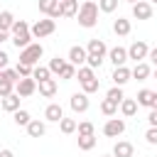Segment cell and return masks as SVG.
Listing matches in <instances>:
<instances>
[{
	"label": "cell",
	"mask_w": 157,
	"mask_h": 157,
	"mask_svg": "<svg viewBox=\"0 0 157 157\" xmlns=\"http://www.w3.org/2000/svg\"><path fill=\"white\" fill-rule=\"evenodd\" d=\"M12 120H15L17 125L27 128V125H29V120H32V115H29L27 110H22V108H20V110H15V113H12Z\"/></svg>",
	"instance_id": "4316f807"
},
{
	"label": "cell",
	"mask_w": 157,
	"mask_h": 157,
	"mask_svg": "<svg viewBox=\"0 0 157 157\" xmlns=\"http://www.w3.org/2000/svg\"><path fill=\"white\" fill-rule=\"evenodd\" d=\"M81 88H83L81 93H86V96H88V93H96V91L101 88V81H98V78H91V81H83V83H81Z\"/></svg>",
	"instance_id": "1f68e13d"
},
{
	"label": "cell",
	"mask_w": 157,
	"mask_h": 157,
	"mask_svg": "<svg viewBox=\"0 0 157 157\" xmlns=\"http://www.w3.org/2000/svg\"><path fill=\"white\" fill-rule=\"evenodd\" d=\"M59 128H61L64 135H71V132H76V120L74 118H61L59 120Z\"/></svg>",
	"instance_id": "4dcf8cb0"
},
{
	"label": "cell",
	"mask_w": 157,
	"mask_h": 157,
	"mask_svg": "<svg viewBox=\"0 0 157 157\" xmlns=\"http://www.w3.org/2000/svg\"><path fill=\"white\" fill-rule=\"evenodd\" d=\"M15 25V15L10 12V10H2L0 12V29H5V32H10V27Z\"/></svg>",
	"instance_id": "cb8c5ba5"
},
{
	"label": "cell",
	"mask_w": 157,
	"mask_h": 157,
	"mask_svg": "<svg viewBox=\"0 0 157 157\" xmlns=\"http://www.w3.org/2000/svg\"><path fill=\"white\" fill-rule=\"evenodd\" d=\"M76 130H78V135H93V132H96V128H93V123H88V120H83V123H78V125H76Z\"/></svg>",
	"instance_id": "74e56055"
},
{
	"label": "cell",
	"mask_w": 157,
	"mask_h": 157,
	"mask_svg": "<svg viewBox=\"0 0 157 157\" xmlns=\"http://www.w3.org/2000/svg\"><path fill=\"white\" fill-rule=\"evenodd\" d=\"M54 29H56V22H54L52 17H47V20H37V22L29 27V34H32V39H42V37L54 34Z\"/></svg>",
	"instance_id": "7a4b0ae2"
},
{
	"label": "cell",
	"mask_w": 157,
	"mask_h": 157,
	"mask_svg": "<svg viewBox=\"0 0 157 157\" xmlns=\"http://www.w3.org/2000/svg\"><path fill=\"white\" fill-rule=\"evenodd\" d=\"M108 59L113 61V66H125V61H128V49H123V47H113V49L108 52Z\"/></svg>",
	"instance_id": "7c38bea8"
},
{
	"label": "cell",
	"mask_w": 157,
	"mask_h": 157,
	"mask_svg": "<svg viewBox=\"0 0 157 157\" xmlns=\"http://www.w3.org/2000/svg\"><path fill=\"white\" fill-rule=\"evenodd\" d=\"M32 69H34V66H27V64H17V66H15V71H17V76H20V78L32 76Z\"/></svg>",
	"instance_id": "f35d334b"
},
{
	"label": "cell",
	"mask_w": 157,
	"mask_h": 157,
	"mask_svg": "<svg viewBox=\"0 0 157 157\" xmlns=\"http://www.w3.org/2000/svg\"><path fill=\"white\" fill-rule=\"evenodd\" d=\"M152 110H157V91H152V103H150Z\"/></svg>",
	"instance_id": "7dc6e473"
},
{
	"label": "cell",
	"mask_w": 157,
	"mask_h": 157,
	"mask_svg": "<svg viewBox=\"0 0 157 157\" xmlns=\"http://www.w3.org/2000/svg\"><path fill=\"white\" fill-rule=\"evenodd\" d=\"M37 91V81L32 78V76H27V78H20L17 83H15V93L20 96V98H27V96H32Z\"/></svg>",
	"instance_id": "8992f818"
},
{
	"label": "cell",
	"mask_w": 157,
	"mask_h": 157,
	"mask_svg": "<svg viewBox=\"0 0 157 157\" xmlns=\"http://www.w3.org/2000/svg\"><path fill=\"white\" fill-rule=\"evenodd\" d=\"M86 56H88V54H86V49H83V47H78V44L69 49V64H74V66L86 64Z\"/></svg>",
	"instance_id": "8fae6325"
},
{
	"label": "cell",
	"mask_w": 157,
	"mask_h": 157,
	"mask_svg": "<svg viewBox=\"0 0 157 157\" xmlns=\"http://www.w3.org/2000/svg\"><path fill=\"white\" fill-rule=\"evenodd\" d=\"M0 108H2V110H7V113H15V110H20V96H17V93H10V96H5V98L0 101Z\"/></svg>",
	"instance_id": "2e32d148"
},
{
	"label": "cell",
	"mask_w": 157,
	"mask_h": 157,
	"mask_svg": "<svg viewBox=\"0 0 157 157\" xmlns=\"http://www.w3.org/2000/svg\"><path fill=\"white\" fill-rule=\"evenodd\" d=\"M147 52H150L147 42H132V44L128 47V59H132L135 64H140V61L147 59Z\"/></svg>",
	"instance_id": "277c9868"
},
{
	"label": "cell",
	"mask_w": 157,
	"mask_h": 157,
	"mask_svg": "<svg viewBox=\"0 0 157 157\" xmlns=\"http://www.w3.org/2000/svg\"><path fill=\"white\" fill-rule=\"evenodd\" d=\"M27 132H29V137H42V135L47 132V125H44L42 120H29Z\"/></svg>",
	"instance_id": "7402d4cb"
},
{
	"label": "cell",
	"mask_w": 157,
	"mask_h": 157,
	"mask_svg": "<svg viewBox=\"0 0 157 157\" xmlns=\"http://www.w3.org/2000/svg\"><path fill=\"white\" fill-rule=\"evenodd\" d=\"M123 132H125V120H120V118H108L105 120V125H103V135L105 137H118Z\"/></svg>",
	"instance_id": "5b68a950"
},
{
	"label": "cell",
	"mask_w": 157,
	"mask_h": 157,
	"mask_svg": "<svg viewBox=\"0 0 157 157\" xmlns=\"http://www.w3.org/2000/svg\"><path fill=\"white\" fill-rule=\"evenodd\" d=\"M69 105H71V110H74V113H86V110H88V105H91V101H88V96H86V93H74V96L69 98Z\"/></svg>",
	"instance_id": "52a82bcc"
},
{
	"label": "cell",
	"mask_w": 157,
	"mask_h": 157,
	"mask_svg": "<svg viewBox=\"0 0 157 157\" xmlns=\"http://www.w3.org/2000/svg\"><path fill=\"white\" fill-rule=\"evenodd\" d=\"M86 54H93V56L105 59L108 47H105V42H103V39H91V42H88V47H86Z\"/></svg>",
	"instance_id": "30bf717a"
},
{
	"label": "cell",
	"mask_w": 157,
	"mask_h": 157,
	"mask_svg": "<svg viewBox=\"0 0 157 157\" xmlns=\"http://www.w3.org/2000/svg\"><path fill=\"white\" fill-rule=\"evenodd\" d=\"M105 98H108V101H113V103H118V105H120V101H123V98H125V93H123V86H113V88H110V91H108V93H105Z\"/></svg>",
	"instance_id": "f1b7e54d"
},
{
	"label": "cell",
	"mask_w": 157,
	"mask_h": 157,
	"mask_svg": "<svg viewBox=\"0 0 157 157\" xmlns=\"http://www.w3.org/2000/svg\"><path fill=\"white\" fill-rule=\"evenodd\" d=\"M32 78L39 83V81H47V78H52V71L47 69V66H34L32 69Z\"/></svg>",
	"instance_id": "d4e9b609"
},
{
	"label": "cell",
	"mask_w": 157,
	"mask_h": 157,
	"mask_svg": "<svg viewBox=\"0 0 157 157\" xmlns=\"http://www.w3.org/2000/svg\"><path fill=\"white\" fill-rule=\"evenodd\" d=\"M147 123H150V128H157V110H150V115H147Z\"/></svg>",
	"instance_id": "7bdbcfd3"
},
{
	"label": "cell",
	"mask_w": 157,
	"mask_h": 157,
	"mask_svg": "<svg viewBox=\"0 0 157 157\" xmlns=\"http://www.w3.org/2000/svg\"><path fill=\"white\" fill-rule=\"evenodd\" d=\"M147 2H150V5H157V0H147Z\"/></svg>",
	"instance_id": "681fc988"
},
{
	"label": "cell",
	"mask_w": 157,
	"mask_h": 157,
	"mask_svg": "<svg viewBox=\"0 0 157 157\" xmlns=\"http://www.w3.org/2000/svg\"><path fill=\"white\" fill-rule=\"evenodd\" d=\"M0 157H15L12 150H0Z\"/></svg>",
	"instance_id": "c3c4849f"
},
{
	"label": "cell",
	"mask_w": 157,
	"mask_h": 157,
	"mask_svg": "<svg viewBox=\"0 0 157 157\" xmlns=\"http://www.w3.org/2000/svg\"><path fill=\"white\" fill-rule=\"evenodd\" d=\"M113 32H115L118 37H128V34H130V20L118 17V20L113 22Z\"/></svg>",
	"instance_id": "ffe728a7"
},
{
	"label": "cell",
	"mask_w": 157,
	"mask_h": 157,
	"mask_svg": "<svg viewBox=\"0 0 157 157\" xmlns=\"http://www.w3.org/2000/svg\"><path fill=\"white\" fill-rule=\"evenodd\" d=\"M96 147V135H78V150L88 152Z\"/></svg>",
	"instance_id": "603a6c76"
},
{
	"label": "cell",
	"mask_w": 157,
	"mask_h": 157,
	"mask_svg": "<svg viewBox=\"0 0 157 157\" xmlns=\"http://www.w3.org/2000/svg\"><path fill=\"white\" fill-rule=\"evenodd\" d=\"M98 10L101 12H115L118 10V0H98Z\"/></svg>",
	"instance_id": "e575fe53"
},
{
	"label": "cell",
	"mask_w": 157,
	"mask_h": 157,
	"mask_svg": "<svg viewBox=\"0 0 157 157\" xmlns=\"http://www.w3.org/2000/svg\"><path fill=\"white\" fill-rule=\"evenodd\" d=\"M12 44H15L17 49H25V47H29V44H32V34H29V29L12 34Z\"/></svg>",
	"instance_id": "e0dca14e"
},
{
	"label": "cell",
	"mask_w": 157,
	"mask_h": 157,
	"mask_svg": "<svg viewBox=\"0 0 157 157\" xmlns=\"http://www.w3.org/2000/svg\"><path fill=\"white\" fill-rule=\"evenodd\" d=\"M101 64H103V59H101V56H93V54H88V56H86V66H91V69H98Z\"/></svg>",
	"instance_id": "ab89813d"
},
{
	"label": "cell",
	"mask_w": 157,
	"mask_h": 157,
	"mask_svg": "<svg viewBox=\"0 0 157 157\" xmlns=\"http://www.w3.org/2000/svg\"><path fill=\"white\" fill-rule=\"evenodd\" d=\"M10 93H15V83H10L7 78H2V81H0V101H2L5 96H10Z\"/></svg>",
	"instance_id": "8d00e7d4"
},
{
	"label": "cell",
	"mask_w": 157,
	"mask_h": 157,
	"mask_svg": "<svg viewBox=\"0 0 157 157\" xmlns=\"http://www.w3.org/2000/svg\"><path fill=\"white\" fill-rule=\"evenodd\" d=\"M7 39H10V32H5V29H0V44H2V42H7Z\"/></svg>",
	"instance_id": "bcb514c9"
},
{
	"label": "cell",
	"mask_w": 157,
	"mask_h": 157,
	"mask_svg": "<svg viewBox=\"0 0 157 157\" xmlns=\"http://www.w3.org/2000/svg\"><path fill=\"white\" fill-rule=\"evenodd\" d=\"M37 88H39V93H42L44 98H52V96L56 93V81H54V78H47V81H39V83H37Z\"/></svg>",
	"instance_id": "ac0fdd59"
},
{
	"label": "cell",
	"mask_w": 157,
	"mask_h": 157,
	"mask_svg": "<svg viewBox=\"0 0 157 157\" xmlns=\"http://www.w3.org/2000/svg\"><path fill=\"white\" fill-rule=\"evenodd\" d=\"M101 113H103V115H108V118H113V115L118 113V103H113V101L103 98V101H101Z\"/></svg>",
	"instance_id": "484cf974"
},
{
	"label": "cell",
	"mask_w": 157,
	"mask_h": 157,
	"mask_svg": "<svg viewBox=\"0 0 157 157\" xmlns=\"http://www.w3.org/2000/svg\"><path fill=\"white\" fill-rule=\"evenodd\" d=\"M98 2H93V0H86V2H81L78 5V12H76V17H78V25L81 27H86V29H91V27H96V22H98Z\"/></svg>",
	"instance_id": "6da1fadb"
},
{
	"label": "cell",
	"mask_w": 157,
	"mask_h": 157,
	"mask_svg": "<svg viewBox=\"0 0 157 157\" xmlns=\"http://www.w3.org/2000/svg\"><path fill=\"white\" fill-rule=\"evenodd\" d=\"M59 2H64V0H59Z\"/></svg>",
	"instance_id": "db71d44e"
},
{
	"label": "cell",
	"mask_w": 157,
	"mask_h": 157,
	"mask_svg": "<svg viewBox=\"0 0 157 157\" xmlns=\"http://www.w3.org/2000/svg\"><path fill=\"white\" fill-rule=\"evenodd\" d=\"M113 83L115 86H125L128 81H130V69L128 66H115V71H113Z\"/></svg>",
	"instance_id": "9a60e30c"
},
{
	"label": "cell",
	"mask_w": 157,
	"mask_h": 157,
	"mask_svg": "<svg viewBox=\"0 0 157 157\" xmlns=\"http://www.w3.org/2000/svg\"><path fill=\"white\" fill-rule=\"evenodd\" d=\"M155 78H157V69H155Z\"/></svg>",
	"instance_id": "816d5d0a"
},
{
	"label": "cell",
	"mask_w": 157,
	"mask_h": 157,
	"mask_svg": "<svg viewBox=\"0 0 157 157\" xmlns=\"http://www.w3.org/2000/svg\"><path fill=\"white\" fill-rule=\"evenodd\" d=\"M145 140H147L150 145H157V128H150V130L145 132Z\"/></svg>",
	"instance_id": "b9f144b4"
},
{
	"label": "cell",
	"mask_w": 157,
	"mask_h": 157,
	"mask_svg": "<svg viewBox=\"0 0 157 157\" xmlns=\"http://www.w3.org/2000/svg\"><path fill=\"white\" fill-rule=\"evenodd\" d=\"M128 2H130V5H135V2H137V0H128Z\"/></svg>",
	"instance_id": "f907efd6"
},
{
	"label": "cell",
	"mask_w": 157,
	"mask_h": 157,
	"mask_svg": "<svg viewBox=\"0 0 157 157\" xmlns=\"http://www.w3.org/2000/svg\"><path fill=\"white\" fill-rule=\"evenodd\" d=\"M103 157H113V155H103Z\"/></svg>",
	"instance_id": "f5cc1de1"
},
{
	"label": "cell",
	"mask_w": 157,
	"mask_h": 157,
	"mask_svg": "<svg viewBox=\"0 0 157 157\" xmlns=\"http://www.w3.org/2000/svg\"><path fill=\"white\" fill-rule=\"evenodd\" d=\"M5 78H7L10 83H17V81H20V76H17V71H15V69H10V66L5 69Z\"/></svg>",
	"instance_id": "60d3db41"
},
{
	"label": "cell",
	"mask_w": 157,
	"mask_h": 157,
	"mask_svg": "<svg viewBox=\"0 0 157 157\" xmlns=\"http://www.w3.org/2000/svg\"><path fill=\"white\" fill-rule=\"evenodd\" d=\"M147 59H150V61H152V64L157 66V47H152V49L147 52Z\"/></svg>",
	"instance_id": "f6af8a7d"
},
{
	"label": "cell",
	"mask_w": 157,
	"mask_h": 157,
	"mask_svg": "<svg viewBox=\"0 0 157 157\" xmlns=\"http://www.w3.org/2000/svg\"><path fill=\"white\" fill-rule=\"evenodd\" d=\"M150 64H145V61H140V64H135V69H130V78H137V81H145V78H150Z\"/></svg>",
	"instance_id": "5bb4252c"
},
{
	"label": "cell",
	"mask_w": 157,
	"mask_h": 157,
	"mask_svg": "<svg viewBox=\"0 0 157 157\" xmlns=\"http://www.w3.org/2000/svg\"><path fill=\"white\" fill-rule=\"evenodd\" d=\"M135 101H137V105H147V108H150V103H152V91H150V88H140Z\"/></svg>",
	"instance_id": "f546056e"
},
{
	"label": "cell",
	"mask_w": 157,
	"mask_h": 157,
	"mask_svg": "<svg viewBox=\"0 0 157 157\" xmlns=\"http://www.w3.org/2000/svg\"><path fill=\"white\" fill-rule=\"evenodd\" d=\"M44 54V47L42 44H29L25 49H20V64H27V66H34Z\"/></svg>",
	"instance_id": "3957f363"
},
{
	"label": "cell",
	"mask_w": 157,
	"mask_h": 157,
	"mask_svg": "<svg viewBox=\"0 0 157 157\" xmlns=\"http://www.w3.org/2000/svg\"><path fill=\"white\" fill-rule=\"evenodd\" d=\"M7 61H10L7 52H2V49H0V69H7Z\"/></svg>",
	"instance_id": "ee69618b"
},
{
	"label": "cell",
	"mask_w": 157,
	"mask_h": 157,
	"mask_svg": "<svg viewBox=\"0 0 157 157\" xmlns=\"http://www.w3.org/2000/svg\"><path fill=\"white\" fill-rule=\"evenodd\" d=\"M113 157H135V147L128 140H118L113 147Z\"/></svg>",
	"instance_id": "9c48e42d"
},
{
	"label": "cell",
	"mask_w": 157,
	"mask_h": 157,
	"mask_svg": "<svg viewBox=\"0 0 157 157\" xmlns=\"http://www.w3.org/2000/svg\"><path fill=\"white\" fill-rule=\"evenodd\" d=\"M44 118H47L49 123H59V120L64 118V108H61L59 103H49V105L44 108Z\"/></svg>",
	"instance_id": "4fadbf2b"
},
{
	"label": "cell",
	"mask_w": 157,
	"mask_h": 157,
	"mask_svg": "<svg viewBox=\"0 0 157 157\" xmlns=\"http://www.w3.org/2000/svg\"><path fill=\"white\" fill-rule=\"evenodd\" d=\"M120 110H123L125 118L135 115V113H137V101H135V98H123V101H120Z\"/></svg>",
	"instance_id": "44dd1931"
},
{
	"label": "cell",
	"mask_w": 157,
	"mask_h": 157,
	"mask_svg": "<svg viewBox=\"0 0 157 157\" xmlns=\"http://www.w3.org/2000/svg\"><path fill=\"white\" fill-rule=\"evenodd\" d=\"M56 5H59V0H39V12H44V15L49 17Z\"/></svg>",
	"instance_id": "d6a6232c"
},
{
	"label": "cell",
	"mask_w": 157,
	"mask_h": 157,
	"mask_svg": "<svg viewBox=\"0 0 157 157\" xmlns=\"http://www.w3.org/2000/svg\"><path fill=\"white\" fill-rule=\"evenodd\" d=\"M76 78L83 83V81H91V78H96V74H93V69H91V66H78V69H76Z\"/></svg>",
	"instance_id": "83f0119b"
},
{
	"label": "cell",
	"mask_w": 157,
	"mask_h": 157,
	"mask_svg": "<svg viewBox=\"0 0 157 157\" xmlns=\"http://www.w3.org/2000/svg\"><path fill=\"white\" fill-rule=\"evenodd\" d=\"M59 7H61V17H76L78 0H64V2H59Z\"/></svg>",
	"instance_id": "d6986e66"
},
{
	"label": "cell",
	"mask_w": 157,
	"mask_h": 157,
	"mask_svg": "<svg viewBox=\"0 0 157 157\" xmlns=\"http://www.w3.org/2000/svg\"><path fill=\"white\" fill-rule=\"evenodd\" d=\"M132 17H135V20H150V17H152V5H150L147 0H137V2L132 5Z\"/></svg>",
	"instance_id": "ba28073f"
},
{
	"label": "cell",
	"mask_w": 157,
	"mask_h": 157,
	"mask_svg": "<svg viewBox=\"0 0 157 157\" xmlns=\"http://www.w3.org/2000/svg\"><path fill=\"white\" fill-rule=\"evenodd\" d=\"M59 76H61V78H64V81H69V78H76V66H74V64H69V61H66V64H64V69H61V74H59Z\"/></svg>",
	"instance_id": "d590c367"
},
{
	"label": "cell",
	"mask_w": 157,
	"mask_h": 157,
	"mask_svg": "<svg viewBox=\"0 0 157 157\" xmlns=\"http://www.w3.org/2000/svg\"><path fill=\"white\" fill-rule=\"evenodd\" d=\"M64 64H66V59H61V56H54V59L49 61V66H47V69H49L52 74H61V69H64Z\"/></svg>",
	"instance_id": "836d02e7"
}]
</instances>
